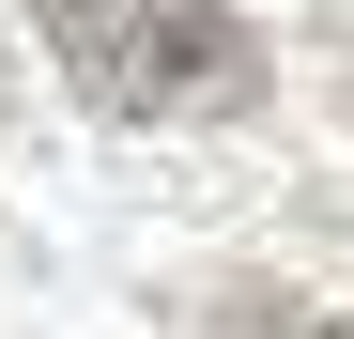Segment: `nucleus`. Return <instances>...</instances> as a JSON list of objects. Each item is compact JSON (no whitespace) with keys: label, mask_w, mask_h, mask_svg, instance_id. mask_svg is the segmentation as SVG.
I'll return each instance as SVG.
<instances>
[{"label":"nucleus","mask_w":354,"mask_h":339,"mask_svg":"<svg viewBox=\"0 0 354 339\" xmlns=\"http://www.w3.org/2000/svg\"><path fill=\"white\" fill-rule=\"evenodd\" d=\"M31 16L108 124H216L262 93V31L231 0H31Z\"/></svg>","instance_id":"f257e3e1"},{"label":"nucleus","mask_w":354,"mask_h":339,"mask_svg":"<svg viewBox=\"0 0 354 339\" xmlns=\"http://www.w3.org/2000/svg\"><path fill=\"white\" fill-rule=\"evenodd\" d=\"M216 339H354V324L292 277H216Z\"/></svg>","instance_id":"f03ea898"}]
</instances>
